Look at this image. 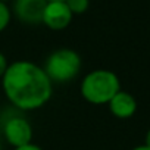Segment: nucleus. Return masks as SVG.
Instances as JSON below:
<instances>
[{
    "label": "nucleus",
    "mask_w": 150,
    "mask_h": 150,
    "mask_svg": "<svg viewBox=\"0 0 150 150\" xmlns=\"http://www.w3.org/2000/svg\"><path fill=\"white\" fill-rule=\"evenodd\" d=\"M2 88L9 103L19 112L43 108L53 94V84L43 66L30 60L9 63L2 78Z\"/></svg>",
    "instance_id": "1"
},
{
    "label": "nucleus",
    "mask_w": 150,
    "mask_h": 150,
    "mask_svg": "<svg viewBox=\"0 0 150 150\" xmlns=\"http://www.w3.org/2000/svg\"><path fill=\"white\" fill-rule=\"evenodd\" d=\"M121 90L119 77L110 69H93L81 80L80 91L86 102L91 105H108Z\"/></svg>",
    "instance_id": "2"
},
{
    "label": "nucleus",
    "mask_w": 150,
    "mask_h": 150,
    "mask_svg": "<svg viewBox=\"0 0 150 150\" xmlns=\"http://www.w3.org/2000/svg\"><path fill=\"white\" fill-rule=\"evenodd\" d=\"M81 56L68 47L56 49L52 52L43 65V69L52 84H68L74 81L81 72Z\"/></svg>",
    "instance_id": "3"
},
{
    "label": "nucleus",
    "mask_w": 150,
    "mask_h": 150,
    "mask_svg": "<svg viewBox=\"0 0 150 150\" xmlns=\"http://www.w3.org/2000/svg\"><path fill=\"white\" fill-rule=\"evenodd\" d=\"M2 138L11 144L13 149L25 146L33 143L34 129L31 122L22 116L21 113H13L6 116V119L2 124Z\"/></svg>",
    "instance_id": "4"
},
{
    "label": "nucleus",
    "mask_w": 150,
    "mask_h": 150,
    "mask_svg": "<svg viewBox=\"0 0 150 150\" xmlns=\"http://www.w3.org/2000/svg\"><path fill=\"white\" fill-rule=\"evenodd\" d=\"M72 12L65 2H47L43 11L41 24L53 31H62L72 22Z\"/></svg>",
    "instance_id": "5"
},
{
    "label": "nucleus",
    "mask_w": 150,
    "mask_h": 150,
    "mask_svg": "<svg viewBox=\"0 0 150 150\" xmlns=\"http://www.w3.org/2000/svg\"><path fill=\"white\" fill-rule=\"evenodd\" d=\"M46 0H13V15L24 24H41Z\"/></svg>",
    "instance_id": "6"
},
{
    "label": "nucleus",
    "mask_w": 150,
    "mask_h": 150,
    "mask_svg": "<svg viewBox=\"0 0 150 150\" xmlns=\"http://www.w3.org/2000/svg\"><path fill=\"white\" fill-rule=\"evenodd\" d=\"M110 113L118 119H129L137 112V100L135 97L124 90H119L108 103Z\"/></svg>",
    "instance_id": "7"
},
{
    "label": "nucleus",
    "mask_w": 150,
    "mask_h": 150,
    "mask_svg": "<svg viewBox=\"0 0 150 150\" xmlns=\"http://www.w3.org/2000/svg\"><path fill=\"white\" fill-rule=\"evenodd\" d=\"M65 3L68 5L72 15H81L87 12L90 6V0H65Z\"/></svg>",
    "instance_id": "8"
},
{
    "label": "nucleus",
    "mask_w": 150,
    "mask_h": 150,
    "mask_svg": "<svg viewBox=\"0 0 150 150\" xmlns=\"http://www.w3.org/2000/svg\"><path fill=\"white\" fill-rule=\"evenodd\" d=\"M11 19H12V11H11V8L6 3L0 2V33L5 31L9 27Z\"/></svg>",
    "instance_id": "9"
},
{
    "label": "nucleus",
    "mask_w": 150,
    "mask_h": 150,
    "mask_svg": "<svg viewBox=\"0 0 150 150\" xmlns=\"http://www.w3.org/2000/svg\"><path fill=\"white\" fill-rule=\"evenodd\" d=\"M8 66H9V62H8V57L0 52V80L3 78V75H5V72H6V69H8Z\"/></svg>",
    "instance_id": "10"
},
{
    "label": "nucleus",
    "mask_w": 150,
    "mask_h": 150,
    "mask_svg": "<svg viewBox=\"0 0 150 150\" xmlns=\"http://www.w3.org/2000/svg\"><path fill=\"white\" fill-rule=\"evenodd\" d=\"M13 150H43L38 144H34V143H30V144H25V146H21V147H16Z\"/></svg>",
    "instance_id": "11"
},
{
    "label": "nucleus",
    "mask_w": 150,
    "mask_h": 150,
    "mask_svg": "<svg viewBox=\"0 0 150 150\" xmlns=\"http://www.w3.org/2000/svg\"><path fill=\"white\" fill-rule=\"evenodd\" d=\"M144 146H147L149 149H150V128L147 129V132H146V138H144Z\"/></svg>",
    "instance_id": "12"
},
{
    "label": "nucleus",
    "mask_w": 150,
    "mask_h": 150,
    "mask_svg": "<svg viewBox=\"0 0 150 150\" xmlns=\"http://www.w3.org/2000/svg\"><path fill=\"white\" fill-rule=\"evenodd\" d=\"M131 150H150L147 146H144V144H141V146H137V147H134V149H131Z\"/></svg>",
    "instance_id": "13"
},
{
    "label": "nucleus",
    "mask_w": 150,
    "mask_h": 150,
    "mask_svg": "<svg viewBox=\"0 0 150 150\" xmlns=\"http://www.w3.org/2000/svg\"><path fill=\"white\" fill-rule=\"evenodd\" d=\"M3 149V138H2V135H0V150Z\"/></svg>",
    "instance_id": "14"
},
{
    "label": "nucleus",
    "mask_w": 150,
    "mask_h": 150,
    "mask_svg": "<svg viewBox=\"0 0 150 150\" xmlns=\"http://www.w3.org/2000/svg\"><path fill=\"white\" fill-rule=\"evenodd\" d=\"M46 2H65V0H46Z\"/></svg>",
    "instance_id": "15"
},
{
    "label": "nucleus",
    "mask_w": 150,
    "mask_h": 150,
    "mask_svg": "<svg viewBox=\"0 0 150 150\" xmlns=\"http://www.w3.org/2000/svg\"><path fill=\"white\" fill-rule=\"evenodd\" d=\"M0 2H2V3H6V5H8V2H9V0H0Z\"/></svg>",
    "instance_id": "16"
}]
</instances>
